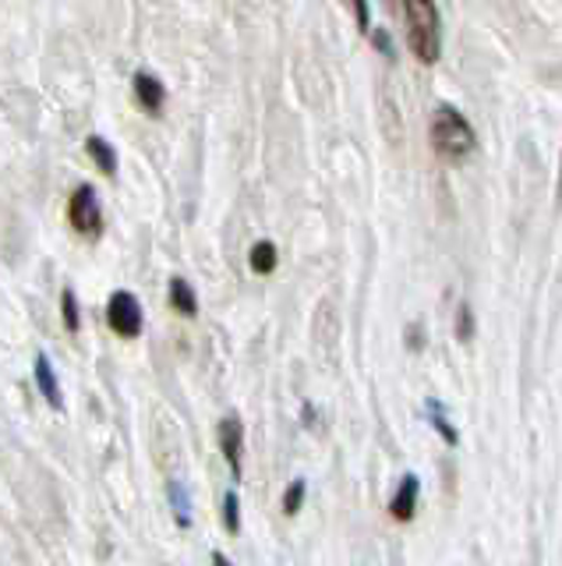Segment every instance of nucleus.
I'll return each instance as SVG.
<instances>
[{
    "label": "nucleus",
    "instance_id": "6ab92c4d",
    "mask_svg": "<svg viewBox=\"0 0 562 566\" xmlns=\"http://www.w3.org/2000/svg\"><path fill=\"white\" fill-rule=\"evenodd\" d=\"M354 18H358V29L364 35H372V22H368V4H354Z\"/></svg>",
    "mask_w": 562,
    "mask_h": 566
},
{
    "label": "nucleus",
    "instance_id": "9d476101",
    "mask_svg": "<svg viewBox=\"0 0 562 566\" xmlns=\"http://www.w3.org/2000/svg\"><path fill=\"white\" fill-rule=\"evenodd\" d=\"M170 305L178 308L181 315H188V318L199 312V297H195V291H191V283L184 276L170 280Z\"/></svg>",
    "mask_w": 562,
    "mask_h": 566
},
{
    "label": "nucleus",
    "instance_id": "6e6552de",
    "mask_svg": "<svg viewBox=\"0 0 562 566\" xmlns=\"http://www.w3.org/2000/svg\"><path fill=\"white\" fill-rule=\"evenodd\" d=\"M36 382H40V394L43 400L54 407V411H61L64 407V397H61V382L54 376V368H50V358L46 354H36Z\"/></svg>",
    "mask_w": 562,
    "mask_h": 566
},
{
    "label": "nucleus",
    "instance_id": "412c9836",
    "mask_svg": "<svg viewBox=\"0 0 562 566\" xmlns=\"http://www.w3.org/2000/svg\"><path fill=\"white\" fill-rule=\"evenodd\" d=\"M213 566H231V559H226L223 553H213Z\"/></svg>",
    "mask_w": 562,
    "mask_h": 566
},
{
    "label": "nucleus",
    "instance_id": "f8f14e48",
    "mask_svg": "<svg viewBox=\"0 0 562 566\" xmlns=\"http://www.w3.org/2000/svg\"><path fill=\"white\" fill-rule=\"evenodd\" d=\"M248 262H252V270H255V273H273V270H276V244H273V241H258V244L252 248Z\"/></svg>",
    "mask_w": 562,
    "mask_h": 566
},
{
    "label": "nucleus",
    "instance_id": "1a4fd4ad",
    "mask_svg": "<svg viewBox=\"0 0 562 566\" xmlns=\"http://www.w3.org/2000/svg\"><path fill=\"white\" fill-rule=\"evenodd\" d=\"M85 149H89V156H93V164L107 174V177H114L117 174V153H114V146L103 135H89L85 138Z\"/></svg>",
    "mask_w": 562,
    "mask_h": 566
},
{
    "label": "nucleus",
    "instance_id": "aec40b11",
    "mask_svg": "<svg viewBox=\"0 0 562 566\" xmlns=\"http://www.w3.org/2000/svg\"><path fill=\"white\" fill-rule=\"evenodd\" d=\"M407 344H411V350L421 347V340H417V326H411V340H407Z\"/></svg>",
    "mask_w": 562,
    "mask_h": 566
},
{
    "label": "nucleus",
    "instance_id": "2eb2a0df",
    "mask_svg": "<svg viewBox=\"0 0 562 566\" xmlns=\"http://www.w3.org/2000/svg\"><path fill=\"white\" fill-rule=\"evenodd\" d=\"M223 524L231 535H237L241 531V503H237V492H226L223 495Z\"/></svg>",
    "mask_w": 562,
    "mask_h": 566
},
{
    "label": "nucleus",
    "instance_id": "a211bd4d",
    "mask_svg": "<svg viewBox=\"0 0 562 566\" xmlns=\"http://www.w3.org/2000/svg\"><path fill=\"white\" fill-rule=\"evenodd\" d=\"M372 43L385 53V57H393V40H390V32H385V29H372Z\"/></svg>",
    "mask_w": 562,
    "mask_h": 566
},
{
    "label": "nucleus",
    "instance_id": "7ed1b4c3",
    "mask_svg": "<svg viewBox=\"0 0 562 566\" xmlns=\"http://www.w3.org/2000/svg\"><path fill=\"white\" fill-rule=\"evenodd\" d=\"M67 220L85 238H99L103 234V209H99V195L93 185L75 188L72 202H67Z\"/></svg>",
    "mask_w": 562,
    "mask_h": 566
},
{
    "label": "nucleus",
    "instance_id": "f03ea898",
    "mask_svg": "<svg viewBox=\"0 0 562 566\" xmlns=\"http://www.w3.org/2000/svg\"><path fill=\"white\" fill-rule=\"evenodd\" d=\"M403 14H407L411 53L421 64H435L438 53H443V25H438V4H428V0H407V4H403Z\"/></svg>",
    "mask_w": 562,
    "mask_h": 566
},
{
    "label": "nucleus",
    "instance_id": "4be33fe9",
    "mask_svg": "<svg viewBox=\"0 0 562 566\" xmlns=\"http://www.w3.org/2000/svg\"><path fill=\"white\" fill-rule=\"evenodd\" d=\"M559 195H562V164H559Z\"/></svg>",
    "mask_w": 562,
    "mask_h": 566
},
{
    "label": "nucleus",
    "instance_id": "4468645a",
    "mask_svg": "<svg viewBox=\"0 0 562 566\" xmlns=\"http://www.w3.org/2000/svg\"><path fill=\"white\" fill-rule=\"evenodd\" d=\"M167 492H170V503H173V517H178L181 527H188V524H191V503H188L184 485H181V482H170Z\"/></svg>",
    "mask_w": 562,
    "mask_h": 566
},
{
    "label": "nucleus",
    "instance_id": "f3484780",
    "mask_svg": "<svg viewBox=\"0 0 562 566\" xmlns=\"http://www.w3.org/2000/svg\"><path fill=\"white\" fill-rule=\"evenodd\" d=\"M456 336H460V340H470L474 336V318H470L467 305H460V326H456Z\"/></svg>",
    "mask_w": 562,
    "mask_h": 566
},
{
    "label": "nucleus",
    "instance_id": "f257e3e1",
    "mask_svg": "<svg viewBox=\"0 0 562 566\" xmlns=\"http://www.w3.org/2000/svg\"><path fill=\"white\" fill-rule=\"evenodd\" d=\"M432 149L446 159V164H464V159L478 149V135H474L470 120L456 111V106H438L432 117Z\"/></svg>",
    "mask_w": 562,
    "mask_h": 566
},
{
    "label": "nucleus",
    "instance_id": "ddd939ff",
    "mask_svg": "<svg viewBox=\"0 0 562 566\" xmlns=\"http://www.w3.org/2000/svg\"><path fill=\"white\" fill-rule=\"evenodd\" d=\"M61 315H64V329H67V333H78V329H82L78 297H75V291H72V287H67V291L61 294Z\"/></svg>",
    "mask_w": 562,
    "mask_h": 566
},
{
    "label": "nucleus",
    "instance_id": "423d86ee",
    "mask_svg": "<svg viewBox=\"0 0 562 566\" xmlns=\"http://www.w3.org/2000/svg\"><path fill=\"white\" fill-rule=\"evenodd\" d=\"M135 99L142 103V111L146 114H160L163 111V99H167V88H163V82L156 78V75H149V71H138L135 75Z\"/></svg>",
    "mask_w": 562,
    "mask_h": 566
},
{
    "label": "nucleus",
    "instance_id": "39448f33",
    "mask_svg": "<svg viewBox=\"0 0 562 566\" xmlns=\"http://www.w3.org/2000/svg\"><path fill=\"white\" fill-rule=\"evenodd\" d=\"M220 450L226 457V464H231V474L241 478V457H244V424L237 415H226L220 421Z\"/></svg>",
    "mask_w": 562,
    "mask_h": 566
},
{
    "label": "nucleus",
    "instance_id": "dca6fc26",
    "mask_svg": "<svg viewBox=\"0 0 562 566\" xmlns=\"http://www.w3.org/2000/svg\"><path fill=\"white\" fill-rule=\"evenodd\" d=\"M305 492H308L305 478H294L290 489H287V495H284V513H287V517H294V513L301 510V503H305Z\"/></svg>",
    "mask_w": 562,
    "mask_h": 566
},
{
    "label": "nucleus",
    "instance_id": "0eeeda50",
    "mask_svg": "<svg viewBox=\"0 0 562 566\" xmlns=\"http://www.w3.org/2000/svg\"><path fill=\"white\" fill-rule=\"evenodd\" d=\"M417 492H421L417 474H403V478H400V489H396L393 503H390V513H393L396 521H411V517H414V510H417Z\"/></svg>",
    "mask_w": 562,
    "mask_h": 566
},
{
    "label": "nucleus",
    "instance_id": "20e7f679",
    "mask_svg": "<svg viewBox=\"0 0 562 566\" xmlns=\"http://www.w3.org/2000/svg\"><path fill=\"white\" fill-rule=\"evenodd\" d=\"M107 323L117 336H125V340H131V336L142 333V305H138V297L131 291H117L110 294L107 301Z\"/></svg>",
    "mask_w": 562,
    "mask_h": 566
},
{
    "label": "nucleus",
    "instance_id": "9b49d317",
    "mask_svg": "<svg viewBox=\"0 0 562 566\" xmlns=\"http://www.w3.org/2000/svg\"><path fill=\"white\" fill-rule=\"evenodd\" d=\"M428 421H432V429L443 436L446 447H456V442H460V436H456V429L449 424V418H446L443 403H438V400H428Z\"/></svg>",
    "mask_w": 562,
    "mask_h": 566
}]
</instances>
